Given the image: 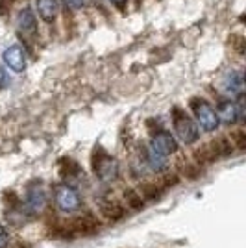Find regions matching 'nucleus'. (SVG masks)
<instances>
[{
    "mask_svg": "<svg viewBox=\"0 0 246 248\" xmlns=\"http://www.w3.org/2000/svg\"><path fill=\"white\" fill-rule=\"evenodd\" d=\"M233 152V143H230L226 137L213 139L202 148H198L195 152V159L198 163H211L218 157H226Z\"/></svg>",
    "mask_w": 246,
    "mask_h": 248,
    "instance_id": "nucleus-1",
    "label": "nucleus"
},
{
    "mask_svg": "<svg viewBox=\"0 0 246 248\" xmlns=\"http://www.w3.org/2000/svg\"><path fill=\"white\" fill-rule=\"evenodd\" d=\"M92 169H94V174L108 184L119 178V161L113 155L106 154L102 148H98L92 155Z\"/></svg>",
    "mask_w": 246,
    "mask_h": 248,
    "instance_id": "nucleus-2",
    "label": "nucleus"
},
{
    "mask_svg": "<svg viewBox=\"0 0 246 248\" xmlns=\"http://www.w3.org/2000/svg\"><path fill=\"white\" fill-rule=\"evenodd\" d=\"M172 121H174L176 135L184 141L185 145H193L198 139V126H196L195 121L180 108L172 109Z\"/></svg>",
    "mask_w": 246,
    "mask_h": 248,
    "instance_id": "nucleus-3",
    "label": "nucleus"
},
{
    "mask_svg": "<svg viewBox=\"0 0 246 248\" xmlns=\"http://www.w3.org/2000/svg\"><path fill=\"white\" fill-rule=\"evenodd\" d=\"M191 108H193V113L196 117V126H202V130L205 132H215L218 128V117L216 111L213 109V106L204 100V98H193L191 100Z\"/></svg>",
    "mask_w": 246,
    "mask_h": 248,
    "instance_id": "nucleus-4",
    "label": "nucleus"
},
{
    "mask_svg": "<svg viewBox=\"0 0 246 248\" xmlns=\"http://www.w3.org/2000/svg\"><path fill=\"white\" fill-rule=\"evenodd\" d=\"M54 198H56V206L60 207L65 213H72L82 206V198L80 193L69 184H60L54 191Z\"/></svg>",
    "mask_w": 246,
    "mask_h": 248,
    "instance_id": "nucleus-5",
    "label": "nucleus"
},
{
    "mask_svg": "<svg viewBox=\"0 0 246 248\" xmlns=\"http://www.w3.org/2000/svg\"><path fill=\"white\" fill-rule=\"evenodd\" d=\"M100 228V220L94 217L92 213H85V215H80V217L72 218L71 224L62 230V232H72V233H82V235H91V233H96Z\"/></svg>",
    "mask_w": 246,
    "mask_h": 248,
    "instance_id": "nucleus-6",
    "label": "nucleus"
},
{
    "mask_svg": "<svg viewBox=\"0 0 246 248\" xmlns=\"http://www.w3.org/2000/svg\"><path fill=\"white\" fill-rule=\"evenodd\" d=\"M24 206L28 209V213H41L46 206V193L41 187V184H31L26 191V202Z\"/></svg>",
    "mask_w": 246,
    "mask_h": 248,
    "instance_id": "nucleus-7",
    "label": "nucleus"
},
{
    "mask_svg": "<svg viewBox=\"0 0 246 248\" xmlns=\"http://www.w3.org/2000/svg\"><path fill=\"white\" fill-rule=\"evenodd\" d=\"M243 100L237 104L233 100H224V102L218 104V123L222 121L226 124H235L239 119H243Z\"/></svg>",
    "mask_w": 246,
    "mask_h": 248,
    "instance_id": "nucleus-8",
    "label": "nucleus"
},
{
    "mask_svg": "<svg viewBox=\"0 0 246 248\" xmlns=\"http://www.w3.org/2000/svg\"><path fill=\"white\" fill-rule=\"evenodd\" d=\"M150 148L165 157V155L174 154L176 150H178V143H176V139L172 137V134H169V132L161 130V132H157V134L154 135Z\"/></svg>",
    "mask_w": 246,
    "mask_h": 248,
    "instance_id": "nucleus-9",
    "label": "nucleus"
},
{
    "mask_svg": "<svg viewBox=\"0 0 246 248\" xmlns=\"http://www.w3.org/2000/svg\"><path fill=\"white\" fill-rule=\"evenodd\" d=\"M17 31L24 39H31L37 33V21H35V15H33L31 8L21 10L19 17H17Z\"/></svg>",
    "mask_w": 246,
    "mask_h": 248,
    "instance_id": "nucleus-10",
    "label": "nucleus"
},
{
    "mask_svg": "<svg viewBox=\"0 0 246 248\" xmlns=\"http://www.w3.org/2000/svg\"><path fill=\"white\" fill-rule=\"evenodd\" d=\"M4 63L15 73H22L26 67V60H24V52H22L21 45H11L4 52Z\"/></svg>",
    "mask_w": 246,
    "mask_h": 248,
    "instance_id": "nucleus-11",
    "label": "nucleus"
},
{
    "mask_svg": "<svg viewBox=\"0 0 246 248\" xmlns=\"http://www.w3.org/2000/svg\"><path fill=\"white\" fill-rule=\"evenodd\" d=\"M100 209H102L104 217L108 218V220H113V222L121 220V218H124V215H126L124 207L121 206L119 202H111V200H104Z\"/></svg>",
    "mask_w": 246,
    "mask_h": 248,
    "instance_id": "nucleus-12",
    "label": "nucleus"
},
{
    "mask_svg": "<svg viewBox=\"0 0 246 248\" xmlns=\"http://www.w3.org/2000/svg\"><path fill=\"white\" fill-rule=\"evenodd\" d=\"M37 11L45 22H52L58 15V2L56 0H37Z\"/></svg>",
    "mask_w": 246,
    "mask_h": 248,
    "instance_id": "nucleus-13",
    "label": "nucleus"
},
{
    "mask_svg": "<svg viewBox=\"0 0 246 248\" xmlns=\"http://www.w3.org/2000/svg\"><path fill=\"white\" fill-rule=\"evenodd\" d=\"M226 91L231 94H237L239 98L243 96V91H245V83H243V74L241 73H233L228 80H226Z\"/></svg>",
    "mask_w": 246,
    "mask_h": 248,
    "instance_id": "nucleus-14",
    "label": "nucleus"
},
{
    "mask_svg": "<svg viewBox=\"0 0 246 248\" xmlns=\"http://www.w3.org/2000/svg\"><path fill=\"white\" fill-rule=\"evenodd\" d=\"M165 187L157 186V184H144L141 186V195L139 197L143 200H157V198L163 195Z\"/></svg>",
    "mask_w": 246,
    "mask_h": 248,
    "instance_id": "nucleus-15",
    "label": "nucleus"
},
{
    "mask_svg": "<svg viewBox=\"0 0 246 248\" xmlns=\"http://www.w3.org/2000/svg\"><path fill=\"white\" fill-rule=\"evenodd\" d=\"M124 197H126V202H128V206L132 207L134 211H139V209H143L144 200L139 197V193H137V191H134V189H128V191L124 193Z\"/></svg>",
    "mask_w": 246,
    "mask_h": 248,
    "instance_id": "nucleus-16",
    "label": "nucleus"
},
{
    "mask_svg": "<svg viewBox=\"0 0 246 248\" xmlns=\"http://www.w3.org/2000/svg\"><path fill=\"white\" fill-rule=\"evenodd\" d=\"M146 159H148V163H150V167H152L154 170H163L165 167H167V161H165L163 155H159L157 152H154L152 148H148Z\"/></svg>",
    "mask_w": 246,
    "mask_h": 248,
    "instance_id": "nucleus-17",
    "label": "nucleus"
},
{
    "mask_svg": "<svg viewBox=\"0 0 246 248\" xmlns=\"http://www.w3.org/2000/svg\"><path fill=\"white\" fill-rule=\"evenodd\" d=\"M80 174V167L78 163H74L72 159H63L62 161V176L65 178H72V176Z\"/></svg>",
    "mask_w": 246,
    "mask_h": 248,
    "instance_id": "nucleus-18",
    "label": "nucleus"
},
{
    "mask_svg": "<svg viewBox=\"0 0 246 248\" xmlns=\"http://www.w3.org/2000/svg\"><path fill=\"white\" fill-rule=\"evenodd\" d=\"M231 143H235L239 150H245V148H246L245 132H243V130H237V132H233V135H231Z\"/></svg>",
    "mask_w": 246,
    "mask_h": 248,
    "instance_id": "nucleus-19",
    "label": "nucleus"
},
{
    "mask_svg": "<svg viewBox=\"0 0 246 248\" xmlns=\"http://www.w3.org/2000/svg\"><path fill=\"white\" fill-rule=\"evenodd\" d=\"M63 2H65V6L71 8V10H80L83 6H87L89 0H63Z\"/></svg>",
    "mask_w": 246,
    "mask_h": 248,
    "instance_id": "nucleus-20",
    "label": "nucleus"
},
{
    "mask_svg": "<svg viewBox=\"0 0 246 248\" xmlns=\"http://www.w3.org/2000/svg\"><path fill=\"white\" fill-rule=\"evenodd\" d=\"M8 243H10L8 232H6V228L0 224V248H6V247H8Z\"/></svg>",
    "mask_w": 246,
    "mask_h": 248,
    "instance_id": "nucleus-21",
    "label": "nucleus"
},
{
    "mask_svg": "<svg viewBox=\"0 0 246 248\" xmlns=\"http://www.w3.org/2000/svg\"><path fill=\"white\" fill-rule=\"evenodd\" d=\"M8 83H10V80H8V74H6V71H4V67L0 65V89H4Z\"/></svg>",
    "mask_w": 246,
    "mask_h": 248,
    "instance_id": "nucleus-22",
    "label": "nucleus"
},
{
    "mask_svg": "<svg viewBox=\"0 0 246 248\" xmlns=\"http://www.w3.org/2000/svg\"><path fill=\"white\" fill-rule=\"evenodd\" d=\"M109 2H111L113 6H117L119 10H124V6H126V2H128V0H109Z\"/></svg>",
    "mask_w": 246,
    "mask_h": 248,
    "instance_id": "nucleus-23",
    "label": "nucleus"
},
{
    "mask_svg": "<svg viewBox=\"0 0 246 248\" xmlns=\"http://www.w3.org/2000/svg\"><path fill=\"white\" fill-rule=\"evenodd\" d=\"M4 2H10V4H13V2H19V0H4Z\"/></svg>",
    "mask_w": 246,
    "mask_h": 248,
    "instance_id": "nucleus-24",
    "label": "nucleus"
},
{
    "mask_svg": "<svg viewBox=\"0 0 246 248\" xmlns=\"http://www.w3.org/2000/svg\"><path fill=\"white\" fill-rule=\"evenodd\" d=\"M137 4H141V0H137Z\"/></svg>",
    "mask_w": 246,
    "mask_h": 248,
    "instance_id": "nucleus-25",
    "label": "nucleus"
}]
</instances>
